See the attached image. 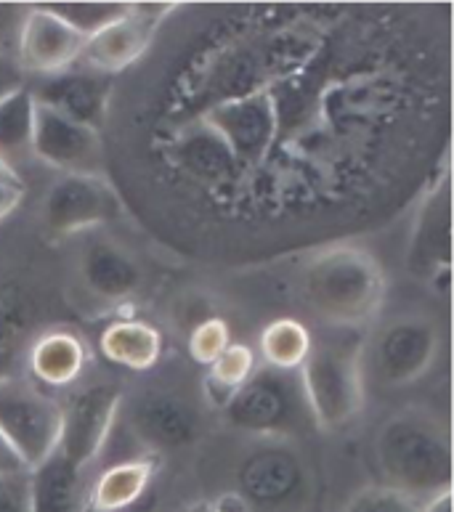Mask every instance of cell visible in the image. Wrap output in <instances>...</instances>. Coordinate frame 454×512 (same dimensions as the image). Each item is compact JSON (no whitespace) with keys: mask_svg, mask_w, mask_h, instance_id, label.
Returning a JSON list of instances; mask_svg holds the SVG:
<instances>
[{"mask_svg":"<svg viewBox=\"0 0 454 512\" xmlns=\"http://www.w3.org/2000/svg\"><path fill=\"white\" fill-rule=\"evenodd\" d=\"M24 88V72L16 59L0 51V99H6L8 93Z\"/></svg>","mask_w":454,"mask_h":512,"instance_id":"f1b7e54d","label":"cell"},{"mask_svg":"<svg viewBox=\"0 0 454 512\" xmlns=\"http://www.w3.org/2000/svg\"><path fill=\"white\" fill-rule=\"evenodd\" d=\"M157 475V459L133 457L101 470L93 483L91 507L93 512H125L131 510L152 486Z\"/></svg>","mask_w":454,"mask_h":512,"instance_id":"d6986e66","label":"cell"},{"mask_svg":"<svg viewBox=\"0 0 454 512\" xmlns=\"http://www.w3.org/2000/svg\"><path fill=\"white\" fill-rule=\"evenodd\" d=\"M170 11H173V3L128 6L125 14L117 16L115 22H109L107 27L93 32L91 38H85L83 54H80L77 64L104 77L120 75L125 69H131L141 56L147 54L154 27Z\"/></svg>","mask_w":454,"mask_h":512,"instance_id":"30bf717a","label":"cell"},{"mask_svg":"<svg viewBox=\"0 0 454 512\" xmlns=\"http://www.w3.org/2000/svg\"><path fill=\"white\" fill-rule=\"evenodd\" d=\"M56 16H62L64 22L75 27L83 38H91L93 32H99L101 27H107L109 22H115L117 16L125 14V3H56L48 6Z\"/></svg>","mask_w":454,"mask_h":512,"instance_id":"d4e9b609","label":"cell"},{"mask_svg":"<svg viewBox=\"0 0 454 512\" xmlns=\"http://www.w3.org/2000/svg\"><path fill=\"white\" fill-rule=\"evenodd\" d=\"M32 115L35 99L27 85L0 99V157L11 162V157L30 154L32 141Z\"/></svg>","mask_w":454,"mask_h":512,"instance_id":"603a6c76","label":"cell"},{"mask_svg":"<svg viewBox=\"0 0 454 512\" xmlns=\"http://www.w3.org/2000/svg\"><path fill=\"white\" fill-rule=\"evenodd\" d=\"M30 152L64 176H101L99 130L35 101Z\"/></svg>","mask_w":454,"mask_h":512,"instance_id":"8fae6325","label":"cell"},{"mask_svg":"<svg viewBox=\"0 0 454 512\" xmlns=\"http://www.w3.org/2000/svg\"><path fill=\"white\" fill-rule=\"evenodd\" d=\"M298 380L311 425L322 433L346 428L362 414L367 398L362 343H314Z\"/></svg>","mask_w":454,"mask_h":512,"instance_id":"3957f363","label":"cell"},{"mask_svg":"<svg viewBox=\"0 0 454 512\" xmlns=\"http://www.w3.org/2000/svg\"><path fill=\"white\" fill-rule=\"evenodd\" d=\"M231 345L229 324L218 316L202 319L189 335V356H192L200 367H210L213 361L221 356Z\"/></svg>","mask_w":454,"mask_h":512,"instance_id":"484cf974","label":"cell"},{"mask_svg":"<svg viewBox=\"0 0 454 512\" xmlns=\"http://www.w3.org/2000/svg\"><path fill=\"white\" fill-rule=\"evenodd\" d=\"M255 375V353L250 345L231 343L221 356L208 367L205 377V398L213 409L229 404L231 396Z\"/></svg>","mask_w":454,"mask_h":512,"instance_id":"7402d4cb","label":"cell"},{"mask_svg":"<svg viewBox=\"0 0 454 512\" xmlns=\"http://www.w3.org/2000/svg\"><path fill=\"white\" fill-rule=\"evenodd\" d=\"M85 38L51 8H30L19 27V67L27 75H62L83 54Z\"/></svg>","mask_w":454,"mask_h":512,"instance_id":"7c38bea8","label":"cell"},{"mask_svg":"<svg viewBox=\"0 0 454 512\" xmlns=\"http://www.w3.org/2000/svg\"><path fill=\"white\" fill-rule=\"evenodd\" d=\"M237 494L255 510H285L308 489V467L301 451L285 438H258L234 470Z\"/></svg>","mask_w":454,"mask_h":512,"instance_id":"8992f818","label":"cell"},{"mask_svg":"<svg viewBox=\"0 0 454 512\" xmlns=\"http://www.w3.org/2000/svg\"><path fill=\"white\" fill-rule=\"evenodd\" d=\"M375 457L385 486L428 502L452 491V444L447 428L425 412H399L380 425Z\"/></svg>","mask_w":454,"mask_h":512,"instance_id":"7a4b0ae2","label":"cell"},{"mask_svg":"<svg viewBox=\"0 0 454 512\" xmlns=\"http://www.w3.org/2000/svg\"><path fill=\"white\" fill-rule=\"evenodd\" d=\"M99 348L107 361L117 367L131 369V372H149L160 364L165 340L160 329L152 327L149 321L117 319L101 332Z\"/></svg>","mask_w":454,"mask_h":512,"instance_id":"ac0fdd59","label":"cell"},{"mask_svg":"<svg viewBox=\"0 0 454 512\" xmlns=\"http://www.w3.org/2000/svg\"><path fill=\"white\" fill-rule=\"evenodd\" d=\"M441 351L439 324L428 316H396L370 340V367L378 385L388 390L407 388L423 380Z\"/></svg>","mask_w":454,"mask_h":512,"instance_id":"52a82bcc","label":"cell"},{"mask_svg":"<svg viewBox=\"0 0 454 512\" xmlns=\"http://www.w3.org/2000/svg\"><path fill=\"white\" fill-rule=\"evenodd\" d=\"M80 279L85 290L104 303H123L141 290L144 274L128 250L109 242H96L83 253Z\"/></svg>","mask_w":454,"mask_h":512,"instance_id":"2e32d148","label":"cell"},{"mask_svg":"<svg viewBox=\"0 0 454 512\" xmlns=\"http://www.w3.org/2000/svg\"><path fill=\"white\" fill-rule=\"evenodd\" d=\"M0 512H32L30 473L3 475L0 478Z\"/></svg>","mask_w":454,"mask_h":512,"instance_id":"83f0119b","label":"cell"},{"mask_svg":"<svg viewBox=\"0 0 454 512\" xmlns=\"http://www.w3.org/2000/svg\"><path fill=\"white\" fill-rule=\"evenodd\" d=\"M452 260V197H449V176L439 178L433 192L425 197L417 210L412 239H409L407 263L409 271L423 279H439L449 274Z\"/></svg>","mask_w":454,"mask_h":512,"instance_id":"4fadbf2b","label":"cell"},{"mask_svg":"<svg viewBox=\"0 0 454 512\" xmlns=\"http://www.w3.org/2000/svg\"><path fill=\"white\" fill-rule=\"evenodd\" d=\"M0 436L19 454L27 470L59 449L62 404L35 383L0 377Z\"/></svg>","mask_w":454,"mask_h":512,"instance_id":"5b68a950","label":"cell"},{"mask_svg":"<svg viewBox=\"0 0 454 512\" xmlns=\"http://www.w3.org/2000/svg\"><path fill=\"white\" fill-rule=\"evenodd\" d=\"M308 311L338 329H362L378 319L388 298L380 260L356 245H332L308 260L301 274Z\"/></svg>","mask_w":454,"mask_h":512,"instance_id":"6da1fadb","label":"cell"},{"mask_svg":"<svg viewBox=\"0 0 454 512\" xmlns=\"http://www.w3.org/2000/svg\"><path fill=\"white\" fill-rule=\"evenodd\" d=\"M210 507H213V512H250L247 502L239 497L237 491H229L224 497H218Z\"/></svg>","mask_w":454,"mask_h":512,"instance_id":"1f68e13d","label":"cell"},{"mask_svg":"<svg viewBox=\"0 0 454 512\" xmlns=\"http://www.w3.org/2000/svg\"><path fill=\"white\" fill-rule=\"evenodd\" d=\"M123 412V390L115 385H91L77 390L62 406V438L59 454L83 473L107 446Z\"/></svg>","mask_w":454,"mask_h":512,"instance_id":"9c48e42d","label":"cell"},{"mask_svg":"<svg viewBox=\"0 0 454 512\" xmlns=\"http://www.w3.org/2000/svg\"><path fill=\"white\" fill-rule=\"evenodd\" d=\"M0 186H14V189H24L22 176L16 173L14 162H8L0 157Z\"/></svg>","mask_w":454,"mask_h":512,"instance_id":"d6a6232c","label":"cell"},{"mask_svg":"<svg viewBox=\"0 0 454 512\" xmlns=\"http://www.w3.org/2000/svg\"><path fill=\"white\" fill-rule=\"evenodd\" d=\"M109 77L96 75L91 69H67L62 75L46 77L32 91V99L46 107L72 117L77 123L99 130L101 120L107 115Z\"/></svg>","mask_w":454,"mask_h":512,"instance_id":"9a60e30c","label":"cell"},{"mask_svg":"<svg viewBox=\"0 0 454 512\" xmlns=\"http://www.w3.org/2000/svg\"><path fill=\"white\" fill-rule=\"evenodd\" d=\"M128 428L149 449H184L200 438V417L189 401L170 393L139 396L128 409Z\"/></svg>","mask_w":454,"mask_h":512,"instance_id":"5bb4252c","label":"cell"},{"mask_svg":"<svg viewBox=\"0 0 454 512\" xmlns=\"http://www.w3.org/2000/svg\"><path fill=\"white\" fill-rule=\"evenodd\" d=\"M24 197V189H14V186H0V223L6 221L8 215L14 213L19 202Z\"/></svg>","mask_w":454,"mask_h":512,"instance_id":"4dcf8cb0","label":"cell"},{"mask_svg":"<svg viewBox=\"0 0 454 512\" xmlns=\"http://www.w3.org/2000/svg\"><path fill=\"white\" fill-rule=\"evenodd\" d=\"M314 348V337L308 332L303 321L293 316L269 321L258 337V351L263 356V364L277 372H298L308 353Z\"/></svg>","mask_w":454,"mask_h":512,"instance_id":"44dd1931","label":"cell"},{"mask_svg":"<svg viewBox=\"0 0 454 512\" xmlns=\"http://www.w3.org/2000/svg\"><path fill=\"white\" fill-rule=\"evenodd\" d=\"M83 507V473L54 451L30 470L32 512H80Z\"/></svg>","mask_w":454,"mask_h":512,"instance_id":"ffe728a7","label":"cell"},{"mask_svg":"<svg viewBox=\"0 0 454 512\" xmlns=\"http://www.w3.org/2000/svg\"><path fill=\"white\" fill-rule=\"evenodd\" d=\"M88 348L83 337L67 327H56L35 337L27 353L32 380L43 388H67L83 375Z\"/></svg>","mask_w":454,"mask_h":512,"instance_id":"e0dca14e","label":"cell"},{"mask_svg":"<svg viewBox=\"0 0 454 512\" xmlns=\"http://www.w3.org/2000/svg\"><path fill=\"white\" fill-rule=\"evenodd\" d=\"M340 512H420V502L380 483V486H364L356 491L354 497L340 507Z\"/></svg>","mask_w":454,"mask_h":512,"instance_id":"4316f807","label":"cell"},{"mask_svg":"<svg viewBox=\"0 0 454 512\" xmlns=\"http://www.w3.org/2000/svg\"><path fill=\"white\" fill-rule=\"evenodd\" d=\"M27 327H30V303L24 290L14 282L0 284V369L14 359Z\"/></svg>","mask_w":454,"mask_h":512,"instance_id":"cb8c5ba5","label":"cell"},{"mask_svg":"<svg viewBox=\"0 0 454 512\" xmlns=\"http://www.w3.org/2000/svg\"><path fill=\"white\" fill-rule=\"evenodd\" d=\"M224 417L239 433L285 441L311 425L298 372H277L269 367L255 369V375L224 406Z\"/></svg>","mask_w":454,"mask_h":512,"instance_id":"277c9868","label":"cell"},{"mask_svg":"<svg viewBox=\"0 0 454 512\" xmlns=\"http://www.w3.org/2000/svg\"><path fill=\"white\" fill-rule=\"evenodd\" d=\"M420 512H452V491H444V494H436L428 502L420 505Z\"/></svg>","mask_w":454,"mask_h":512,"instance_id":"836d02e7","label":"cell"},{"mask_svg":"<svg viewBox=\"0 0 454 512\" xmlns=\"http://www.w3.org/2000/svg\"><path fill=\"white\" fill-rule=\"evenodd\" d=\"M120 213L123 202L104 176H59L43 197L40 223L48 237L67 239L112 223Z\"/></svg>","mask_w":454,"mask_h":512,"instance_id":"ba28073f","label":"cell"},{"mask_svg":"<svg viewBox=\"0 0 454 512\" xmlns=\"http://www.w3.org/2000/svg\"><path fill=\"white\" fill-rule=\"evenodd\" d=\"M19 473H30V470L24 467V462L19 459V454L11 449V444H8L6 438L0 436V478H3V475H19Z\"/></svg>","mask_w":454,"mask_h":512,"instance_id":"f546056e","label":"cell"},{"mask_svg":"<svg viewBox=\"0 0 454 512\" xmlns=\"http://www.w3.org/2000/svg\"><path fill=\"white\" fill-rule=\"evenodd\" d=\"M192 512H213V507L202 505V507H197V510H192Z\"/></svg>","mask_w":454,"mask_h":512,"instance_id":"e575fe53","label":"cell"}]
</instances>
